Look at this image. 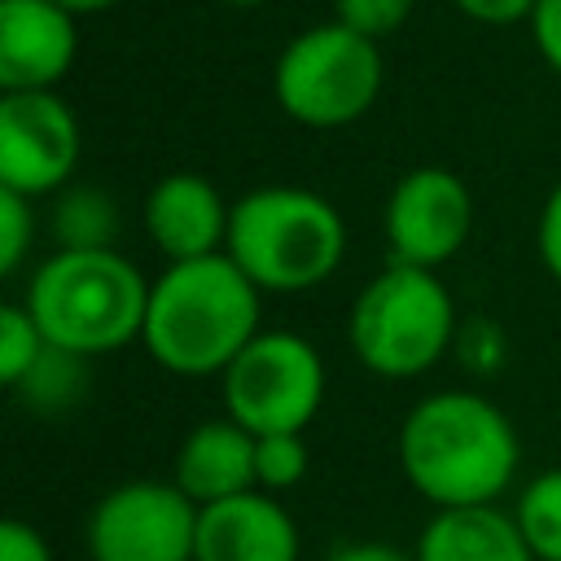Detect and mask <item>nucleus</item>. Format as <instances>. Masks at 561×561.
<instances>
[{
  "label": "nucleus",
  "instance_id": "1",
  "mask_svg": "<svg viewBox=\"0 0 561 561\" xmlns=\"http://www.w3.org/2000/svg\"><path fill=\"white\" fill-rule=\"evenodd\" d=\"M522 465V443L500 403L478 390H434L399 425V469L434 508L495 504Z\"/></svg>",
  "mask_w": 561,
  "mask_h": 561
},
{
  "label": "nucleus",
  "instance_id": "2",
  "mask_svg": "<svg viewBox=\"0 0 561 561\" xmlns=\"http://www.w3.org/2000/svg\"><path fill=\"white\" fill-rule=\"evenodd\" d=\"M259 298L263 289L228 259V250L167 263L149 280L140 342L149 359L175 377L224 373L259 333Z\"/></svg>",
  "mask_w": 561,
  "mask_h": 561
},
{
  "label": "nucleus",
  "instance_id": "3",
  "mask_svg": "<svg viewBox=\"0 0 561 561\" xmlns=\"http://www.w3.org/2000/svg\"><path fill=\"white\" fill-rule=\"evenodd\" d=\"M39 333L75 355H114L145 333L149 280L110 250H53L22 294Z\"/></svg>",
  "mask_w": 561,
  "mask_h": 561
},
{
  "label": "nucleus",
  "instance_id": "4",
  "mask_svg": "<svg viewBox=\"0 0 561 561\" xmlns=\"http://www.w3.org/2000/svg\"><path fill=\"white\" fill-rule=\"evenodd\" d=\"M228 259L263 294H307L346 259L337 206L298 184H263L232 202Z\"/></svg>",
  "mask_w": 561,
  "mask_h": 561
},
{
  "label": "nucleus",
  "instance_id": "5",
  "mask_svg": "<svg viewBox=\"0 0 561 561\" xmlns=\"http://www.w3.org/2000/svg\"><path fill=\"white\" fill-rule=\"evenodd\" d=\"M460 333V316L451 289L434 267L390 263L381 267L351 302L346 337L355 359L390 381H408L430 373Z\"/></svg>",
  "mask_w": 561,
  "mask_h": 561
},
{
  "label": "nucleus",
  "instance_id": "6",
  "mask_svg": "<svg viewBox=\"0 0 561 561\" xmlns=\"http://www.w3.org/2000/svg\"><path fill=\"white\" fill-rule=\"evenodd\" d=\"M381 83H386V57L377 39L342 22H320L298 31L272 66L276 105L294 123L316 131L359 123L377 105Z\"/></svg>",
  "mask_w": 561,
  "mask_h": 561
},
{
  "label": "nucleus",
  "instance_id": "7",
  "mask_svg": "<svg viewBox=\"0 0 561 561\" xmlns=\"http://www.w3.org/2000/svg\"><path fill=\"white\" fill-rule=\"evenodd\" d=\"M224 416L259 434H302L324 403V359L289 329H259L219 373Z\"/></svg>",
  "mask_w": 561,
  "mask_h": 561
},
{
  "label": "nucleus",
  "instance_id": "8",
  "mask_svg": "<svg viewBox=\"0 0 561 561\" xmlns=\"http://www.w3.org/2000/svg\"><path fill=\"white\" fill-rule=\"evenodd\" d=\"M88 561H193L197 504L162 478L110 486L83 526Z\"/></svg>",
  "mask_w": 561,
  "mask_h": 561
},
{
  "label": "nucleus",
  "instance_id": "9",
  "mask_svg": "<svg viewBox=\"0 0 561 561\" xmlns=\"http://www.w3.org/2000/svg\"><path fill=\"white\" fill-rule=\"evenodd\" d=\"M83 131L57 88L0 96V188L22 197L61 193L79 167Z\"/></svg>",
  "mask_w": 561,
  "mask_h": 561
},
{
  "label": "nucleus",
  "instance_id": "10",
  "mask_svg": "<svg viewBox=\"0 0 561 561\" xmlns=\"http://www.w3.org/2000/svg\"><path fill=\"white\" fill-rule=\"evenodd\" d=\"M381 228L394 263L443 267L456 259L473 228V197L465 180L447 167H412L386 197Z\"/></svg>",
  "mask_w": 561,
  "mask_h": 561
},
{
  "label": "nucleus",
  "instance_id": "11",
  "mask_svg": "<svg viewBox=\"0 0 561 561\" xmlns=\"http://www.w3.org/2000/svg\"><path fill=\"white\" fill-rule=\"evenodd\" d=\"M79 53L75 13L53 0H0V88H57Z\"/></svg>",
  "mask_w": 561,
  "mask_h": 561
},
{
  "label": "nucleus",
  "instance_id": "12",
  "mask_svg": "<svg viewBox=\"0 0 561 561\" xmlns=\"http://www.w3.org/2000/svg\"><path fill=\"white\" fill-rule=\"evenodd\" d=\"M302 535L280 495L241 491L197 508L193 561H298Z\"/></svg>",
  "mask_w": 561,
  "mask_h": 561
},
{
  "label": "nucleus",
  "instance_id": "13",
  "mask_svg": "<svg viewBox=\"0 0 561 561\" xmlns=\"http://www.w3.org/2000/svg\"><path fill=\"white\" fill-rule=\"evenodd\" d=\"M228 219L232 206L197 171H171L145 197V232L167 263L219 254L228 245Z\"/></svg>",
  "mask_w": 561,
  "mask_h": 561
},
{
  "label": "nucleus",
  "instance_id": "14",
  "mask_svg": "<svg viewBox=\"0 0 561 561\" xmlns=\"http://www.w3.org/2000/svg\"><path fill=\"white\" fill-rule=\"evenodd\" d=\"M171 482L197 508L241 495V491H254V434L245 425H237L232 416L197 421L175 451Z\"/></svg>",
  "mask_w": 561,
  "mask_h": 561
},
{
  "label": "nucleus",
  "instance_id": "15",
  "mask_svg": "<svg viewBox=\"0 0 561 561\" xmlns=\"http://www.w3.org/2000/svg\"><path fill=\"white\" fill-rule=\"evenodd\" d=\"M412 552L416 561H535L517 517L500 504L434 508Z\"/></svg>",
  "mask_w": 561,
  "mask_h": 561
},
{
  "label": "nucleus",
  "instance_id": "16",
  "mask_svg": "<svg viewBox=\"0 0 561 561\" xmlns=\"http://www.w3.org/2000/svg\"><path fill=\"white\" fill-rule=\"evenodd\" d=\"M123 215L105 188L66 184L53 202V241L57 250H110L118 241Z\"/></svg>",
  "mask_w": 561,
  "mask_h": 561
},
{
  "label": "nucleus",
  "instance_id": "17",
  "mask_svg": "<svg viewBox=\"0 0 561 561\" xmlns=\"http://www.w3.org/2000/svg\"><path fill=\"white\" fill-rule=\"evenodd\" d=\"M88 355H75V351H61V346H44V355L31 364V373L13 386L22 394V403L31 412H44V416H57V412H70L83 394H88Z\"/></svg>",
  "mask_w": 561,
  "mask_h": 561
},
{
  "label": "nucleus",
  "instance_id": "18",
  "mask_svg": "<svg viewBox=\"0 0 561 561\" xmlns=\"http://www.w3.org/2000/svg\"><path fill=\"white\" fill-rule=\"evenodd\" d=\"M535 561H561V465L535 473L513 508Z\"/></svg>",
  "mask_w": 561,
  "mask_h": 561
},
{
  "label": "nucleus",
  "instance_id": "19",
  "mask_svg": "<svg viewBox=\"0 0 561 561\" xmlns=\"http://www.w3.org/2000/svg\"><path fill=\"white\" fill-rule=\"evenodd\" d=\"M311 469V451L302 434H259L254 438V486L259 491H294Z\"/></svg>",
  "mask_w": 561,
  "mask_h": 561
},
{
  "label": "nucleus",
  "instance_id": "20",
  "mask_svg": "<svg viewBox=\"0 0 561 561\" xmlns=\"http://www.w3.org/2000/svg\"><path fill=\"white\" fill-rule=\"evenodd\" d=\"M44 346H48V337L39 333L26 302H4L0 307V381L9 390L31 373V364L44 355Z\"/></svg>",
  "mask_w": 561,
  "mask_h": 561
},
{
  "label": "nucleus",
  "instance_id": "21",
  "mask_svg": "<svg viewBox=\"0 0 561 561\" xmlns=\"http://www.w3.org/2000/svg\"><path fill=\"white\" fill-rule=\"evenodd\" d=\"M35 197H22L13 188H0V272L18 276V267L31 254V237H35Z\"/></svg>",
  "mask_w": 561,
  "mask_h": 561
},
{
  "label": "nucleus",
  "instance_id": "22",
  "mask_svg": "<svg viewBox=\"0 0 561 561\" xmlns=\"http://www.w3.org/2000/svg\"><path fill=\"white\" fill-rule=\"evenodd\" d=\"M451 351H456V359H460L465 373L491 377V373H500V364L508 355V342H504V329L495 320L473 316V320H460V333H456V346Z\"/></svg>",
  "mask_w": 561,
  "mask_h": 561
},
{
  "label": "nucleus",
  "instance_id": "23",
  "mask_svg": "<svg viewBox=\"0 0 561 561\" xmlns=\"http://www.w3.org/2000/svg\"><path fill=\"white\" fill-rule=\"evenodd\" d=\"M412 9H416V0H333V22H342V26L381 44L386 35L403 31Z\"/></svg>",
  "mask_w": 561,
  "mask_h": 561
},
{
  "label": "nucleus",
  "instance_id": "24",
  "mask_svg": "<svg viewBox=\"0 0 561 561\" xmlns=\"http://www.w3.org/2000/svg\"><path fill=\"white\" fill-rule=\"evenodd\" d=\"M535 245H539V259H543L548 276L561 285V180L552 184V193H548V197H543V206H539Z\"/></svg>",
  "mask_w": 561,
  "mask_h": 561
},
{
  "label": "nucleus",
  "instance_id": "25",
  "mask_svg": "<svg viewBox=\"0 0 561 561\" xmlns=\"http://www.w3.org/2000/svg\"><path fill=\"white\" fill-rule=\"evenodd\" d=\"M526 26H530V39H535L543 66L561 79V0H539Z\"/></svg>",
  "mask_w": 561,
  "mask_h": 561
},
{
  "label": "nucleus",
  "instance_id": "26",
  "mask_svg": "<svg viewBox=\"0 0 561 561\" xmlns=\"http://www.w3.org/2000/svg\"><path fill=\"white\" fill-rule=\"evenodd\" d=\"M0 561H53V548L31 522L9 517L0 522Z\"/></svg>",
  "mask_w": 561,
  "mask_h": 561
},
{
  "label": "nucleus",
  "instance_id": "27",
  "mask_svg": "<svg viewBox=\"0 0 561 561\" xmlns=\"http://www.w3.org/2000/svg\"><path fill=\"white\" fill-rule=\"evenodd\" d=\"M451 4L478 26H517V22H530L539 0H451Z\"/></svg>",
  "mask_w": 561,
  "mask_h": 561
},
{
  "label": "nucleus",
  "instance_id": "28",
  "mask_svg": "<svg viewBox=\"0 0 561 561\" xmlns=\"http://www.w3.org/2000/svg\"><path fill=\"white\" fill-rule=\"evenodd\" d=\"M329 561H416V552H403V548H394V543L364 539V543H342Z\"/></svg>",
  "mask_w": 561,
  "mask_h": 561
},
{
  "label": "nucleus",
  "instance_id": "29",
  "mask_svg": "<svg viewBox=\"0 0 561 561\" xmlns=\"http://www.w3.org/2000/svg\"><path fill=\"white\" fill-rule=\"evenodd\" d=\"M53 4H61V9H70V13L79 18V13H101V9H114L118 0H53Z\"/></svg>",
  "mask_w": 561,
  "mask_h": 561
},
{
  "label": "nucleus",
  "instance_id": "30",
  "mask_svg": "<svg viewBox=\"0 0 561 561\" xmlns=\"http://www.w3.org/2000/svg\"><path fill=\"white\" fill-rule=\"evenodd\" d=\"M224 4H232V9H254V4H263V0H224Z\"/></svg>",
  "mask_w": 561,
  "mask_h": 561
}]
</instances>
